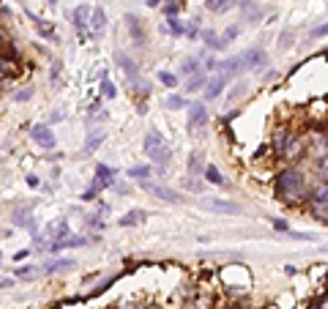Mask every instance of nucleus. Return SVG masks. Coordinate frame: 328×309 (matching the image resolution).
Segmentation results:
<instances>
[{
	"label": "nucleus",
	"mask_w": 328,
	"mask_h": 309,
	"mask_svg": "<svg viewBox=\"0 0 328 309\" xmlns=\"http://www.w3.org/2000/svg\"><path fill=\"white\" fill-rule=\"evenodd\" d=\"M142 145H145V154H148L159 167L170 164V159H172V148L164 142V134H159L156 129H150L148 134H145V142Z\"/></svg>",
	"instance_id": "obj_1"
},
{
	"label": "nucleus",
	"mask_w": 328,
	"mask_h": 309,
	"mask_svg": "<svg viewBox=\"0 0 328 309\" xmlns=\"http://www.w3.org/2000/svg\"><path fill=\"white\" fill-rule=\"evenodd\" d=\"M30 137H33V142H36L38 148H46V150L55 148V134H52L50 124H33Z\"/></svg>",
	"instance_id": "obj_2"
},
{
	"label": "nucleus",
	"mask_w": 328,
	"mask_h": 309,
	"mask_svg": "<svg viewBox=\"0 0 328 309\" xmlns=\"http://www.w3.org/2000/svg\"><path fill=\"white\" fill-rule=\"evenodd\" d=\"M200 208L205 211H214V214H241V206H236V202L230 200H216V197H208V200H200Z\"/></svg>",
	"instance_id": "obj_3"
},
{
	"label": "nucleus",
	"mask_w": 328,
	"mask_h": 309,
	"mask_svg": "<svg viewBox=\"0 0 328 309\" xmlns=\"http://www.w3.org/2000/svg\"><path fill=\"white\" fill-rule=\"evenodd\" d=\"M238 58H241V68H262L268 60L260 46H252V50H246L244 55H238Z\"/></svg>",
	"instance_id": "obj_4"
},
{
	"label": "nucleus",
	"mask_w": 328,
	"mask_h": 309,
	"mask_svg": "<svg viewBox=\"0 0 328 309\" xmlns=\"http://www.w3.org/2000/svg\"><path fill=\"white\" fill-rule=\"evenodd\" d=\"M115 176H118V172H115L112 167H107V164H98V167H96V186H93V192L110 189V186L115 184Z\"/></svg>",
	"instance_id": "obj_5"
},
{
	"label": "nucleus",
	"mask_w": 328,
	"mask_h": 309,
	"mask_svg": "<svg viewBox=\"0 0 328 309\" xmlns=\"http://www.w3.org/2000/svg\"><path fill=\"white\" fill-rule=\"evenodd\" d=\"M142 186L150 192V194L162 197L164 202H172V206H178V202H184V194H180V192H175V189H167V186H150V184H142Z\"/></svg>",
	"instance_id": "obj_6"
},
{
	"label": "nucleus",
	"mask_w": 328,
	"mask_h": 309,
	"mask_svg": "<svg viewBox=\"0 0 328 309\" xmlns=\"http://www.w3.org/2000/svg\"><path fill=\"white\" fill-rule=\"evenodd\" d=\"M208 126V112H205V104H192L189 107V129L197 132Z\"/></svg>",
	"instance_id": "obj_7"
},
{
	"label": "nucleus",
	"mask_w": 328,
	"mask_h": 309,
	"mask_svg": "<svg viewBox=\"0 0 328 309\" xmlns=\"http://www.w3.org/2000/svg\"><path fill=\"white\" fill-rule=\"evenodd\" d=\"M77 246H88V238L85 236H68L63 241H52V252H60V249H77Z\"/></svg>",
	"instance_id": "obj_8"
},
{
	"label": "nucleus",
	"mask_w": 328,
	"mask_h": 309,
	"mask_svg": "<svg viewBox=\"0 0 328 309\" xmlns=\"http://www.w3.org/2000/svg\"><path fill=\"white\" fill-rule=\"evenodd\" d=\"M224 85H227V77H214L210 82H205V98L208 102H216V98L222 96V90H224Z\"/></svg>",
	"instance_id": "obj_9"
},
{
	"label": "nucleus",
	"mask_w": 328,
	"mask_h": 309,
	"mask_svg": "<svg viewBox=\"0 0 328 309\" xmlns=\"http://www.w3.org/2000/svg\"><path fill=\"white\" fill-rule=\"evenodd\" d=\"M90 28L96 36H104V30H107V14H104V8H93V14H90Z\"/></svg>",
	"instance_id": "obj_10"
},
{
	"label": "nucleus",
	"mask_w": 328,
	"mask_h": 309,
	"mask_svg": "<svg viewBox=\"0 0 328 309\" xmlns=\"http://www.w3.org/2000/svg\"><path fill=\"white\" fill-rule=\"evenodd\" d=\"M90 14H93L90 6H77V11H74V28H77L80 33L88 30V25H90Z\"/></svg>",
	"instance_id": "obj_11"
},
{
	"label": "nucleus",
	"mask_w": 328,
	"mask_h": 309,
	"mask_svg": "<svg viewBox=\"0 0 328 309\" xmlns=\"http://www.w3.org/2000/svg\"><path fill=\"white\" fill-rule=\"evenodd\" d=\"M115 63H118V66L123 68V74H126L128 80L137 77V63H134L132 58L126 55V52H118V55H115Z\"/></svg>",
	"instance_id": "obj_12"
},
{
	"label": "nucleus",
	"mask_w": 328,
	"mask_h": 309,
	"mask_svg": "<svg viewBox=\"0 0 328 309\" xmlns=\"http://www.w3.org/2000/svg\"><path fill=\"white\" fill-rule=\"evenodd\" d=\"M148 219V214L145 211H128V214H123L120 216V227H137V224H142V222Z\"/></svg>",
	"instance_id": "obj_13"
},
{
	"label": "nucleus",
	"mask_w": 328,
	"mask_h": 309,
	"mask_svg": "<svg viewBox=\"0 0 328 309\" xmlns=\"http://www.w3.org/2000/svg\"><path fill=\"white\" fill-rule=\"evenodd\" d=\"M74 266H77L74 260L63 258V260H55V263H46L41 271H44V274H58V271H68V268H74Z\"/></svg>",
	"instance_id": "obj_14"
},
{
	"label": "nucleus",
	"mask_w": 328,
	"mask_h": 309,
	"mask_svg": "<svg viewBox=\"0 0 328 309\" xmlns=\"http://www.w3.org/2000/svg\"><path fill=\"white\" fill-rule=\"evenodd\" d=\"M104 142V132L102 129H93L90 134H88V142H85V154H96V150H98V145H102Z\"/></svg>",
	"instance_id": "obj_15"
},
{
	"label": "nucleus",
	"mask_w": 328,
	"mask_h": 309,
	"mask_svg": "<svg viewBox=\"0 0 328 309\" xmlns=\"http://www.w3.org/2000/svg\"><path fill=\"white\" fill-rule=\"evenodd\" d=\"M205 180L214 184V186H227V180L222 178V172H219V167L216 164H205Z\"/></svg>",
	"instance_id": "obj_16"
},
{
	"label": "nucleus",
	"mask_w": 328,
	"mask_h": 309,
	"mask_svg": "<svg viewBox=\"0 0 328 309\" xmlns=\"http://www.w3.org/2000/svg\"><path fill=\"white\" fill-rule=\"evenodd\" d=\"M301 186V176L298 172H284L282 180H279V192H287V189H298Z\"/></svg>",
	"instance_id": "obj_17"
},
{
	"label": "nucleus",
	"mask_w": 328,
	"mask_h": 309,
	"mask_svg": "<svg viewBox=\"0 0 328 309\" xmlns=\"http://www.w3.org/2000/svg\"><path fill=\"white\" fill-rule=\"evenodd\" d=\"M50 236H52V241H63V238H68V224L63 219H58L55 224L50 227Z\"/></svg>",
	"instance_id": "obj_18"
},
{
	"label": "nucleus",
	"mask_w": 328,
	"mask_h": 309,
	"mask_svg": "<svg viewBox=\"0 0 328 309\" xmlns=\"http://www.w3.org/2000/svg\"><path fill=\"white\" fill-rule=\"evenodd\" d=\"M197 72H200V58H186V60L180 63V74H184V77H194Z\"/></svg>",
	"instance_id": "obj_19"
},
{
	"label": "nucleus",
	"mask_w": 328,
	"mask_h": 309,
	"mask_svg": "<svg viewBox=\"0 0 328 309\" xmlns=\"http://www.w3.org/2000/svg\"><path fill=\"white\" fill-rule=\"evenodd\" d=\"M102 96H104V98H115V96H118V88H115V85L110 82L107 72L102 74Z\"/></svg>",
	"instance_id": "obj_20"
},
{
	"label": "nucleus",
	"mask_w": 328,
	"mask_h": 309,
	"mask_svg": "<svg viewBox=\"0 0 328 309\" xmlns=\"http://www.w3.org/2000/svg\"><path fill=\"white\" fill-rule=\"evenodd\" d=\"M126 22H128V30H132V36H134V42H142V30H140V20H137V16H134V14H128L126 16Z\"/></svg>",
	"instance_id": "obj_21"
},
{
	"label": "nucleus",
	"mask_w": 328,
	"mask_h": 309,
	"mask_svg": "<svg viewBox=\"0 0 328 309\" xmlns=\"http://www.w3.org/2000/svg\"><path fill=\"white\" fill-rule=\"evenodd\" d=\"M128 176L132 178H137L140 184H148V178H150V167H132V170H128Z\"/></svg>",
	"instance_id": "obj_22"
},
{
	"label": "nucleus",
	"mask_w": 328,
	"mask_h": 309,
	"mask_svg": "<svg viewBox=\"0 0 328 309\" xmlns=\"http://www.w3.org/2000/svg\"><path fill=\"white\" fill-rule=\"evenodd\" d=\"M208 82V74H194V77L186 82V93H192V90H200L202 85Z\"/></svg>",
	"instance_id": "obj_23"
},
{
	"label": "nucleus",
	"mask_w": 328,
	"mask_h": 309,
	"mask_svg": "<svg viewBox=\"0 0 328 309\" xmlns=\"http://www.w3.org/2000/svg\"><path fill=\"white\" fill-rule=\"evenodd\" d=\"M230 3H232V0H205V8H208V11H216V14H222V11L230 8Z\"/></svg>",
	"instance_id": "obj_24"
},
{
	"label": "nucleus",
	"mask_w": 328,
	"mask_h": 309,
	"mask_svg": "<svg viewBox=\"0 0 328 309\" xmlns=\"http://www.w3.org/2000/svg\"><path fill=\"white\" fill-rule=\"evenodd\" d=\"M238 33H241V28H227V30H224V36L219 38V50H224V46L230 44V42H236V38H238Z\"/></svg>",
	"instance_id": "obj_25"
},
{
	"label": "nucleus",
	"mask_w": 328,
	"mask_h": 309,
	"mask_svg": "<svg viewBox=\"0 0 328 309\" xmlns=\"http://www.w3.org/2000/svg\"><path fill=\"white\" fill-rule=\"evenodd\" d=\"M167 33H172V36H184V33H186L184 22H180V20H175V16H172V20L167 22Z\"/></svg>",
	"instance_id": "obj_26"
},
{
	"label": "nucleus",
	"mask_w": 328,
	"mask_h": 309,
	"mask_svg": "<svg viewBox=\"0 0 328 309\" xmlns=\"http://www.w3.org/2000/svg\"><path fill=\"white\" fill-rule=\"evenodd\" d=\"M167 110H184L186 107V98H180V96H167Z\"/></svg>",
	"instance_id": "obj_27"
},
{
	"label": "nucleus",
	"mask_w": 328,
	"mask_h": 309,
	"mask_svg": "<svg viewBox=\"0 0 328 309\" xmlns=\"http://www.w3.org/2000/svg\"><path fill=\"white\" fill-rule=\"evenodd\" d=\"M202 38H205V44H208L210 50H219V36H216L214 30H205V33H202Z\"/></svg>",
	"instance_id": "obj_28"
},
{
	"label": "nucleus",
	"mask_w": 328,
	"mask_h": 309,
	"mask_svg": "<svg viewBox=\"0 0 328 309\" xmlns=\"http://www.w3.org/2000/svg\"><path fill=\"white\" fill-rule=\"evenodd\" d=\"M159 80L167 85V88H175V85H178V74H170V72H162Z\"/></svg>",
	"instance_id": "obj_29"
},
{
	"label": "nucleus",
	"mask_w": 328,
	"mask_h": 309,
	"mask_svg": "<svg viewBox=\"0 0 328 309\" xmlns=\"http://www.w3.org/2000/svg\"><path fill=\"white\" fill-rule=\"evenodd\" d=\"M328 36V22L326 25H318V28H312L309 30V38H326Z\"/></svg>",
	"instance_id": "obj_30"
},
{
	"label": "nucleus",
	"mask_w": 328,
	"mask_h": 309,
	"mask_svg": "<svg viewBox=\"0 0 328 309\" xmlns=\"http://www.w3.org/2000/svg\"><path fill=\"white\" fill-rule=\"evenodd\" d=\"M244 14H246V16H252V20L257 22V20L262 16V11L257 8V6H249V3H244Z\"/></svg>",
	"instance_id": "obj_31"
},
{
	"label": "nucleus",
	"mask_w": 328,
	"mask_h": 309,
	"mask_svg": "<svg viewBox=\"0 0 328 309\" xmlns=\"http://www.w3.org/2000/svg\"><path fill=\"white\" fill-rule=\"evenodd\" d=\"M30 98H33V88H22V90L14 96V102H30Z\"/></svg>",
	"instance_id": "obj_32"
},
{
	"label": "nucleus",
	"mask_w": 328,
	"mask_h": 309,
	"mask_svg": "<svg viewBox=\"0 0 328 309\" xmlns=\"http://www.w3.org/2000/svg\"><path fill=\"white\" fill-rule=\"evenodd\" d=\"M197 33H200V20H192V22H189V28H186V36L194 38Z\"/></svg>",
	"instance_id": "obj_33"
},
{
	"label": "nucleus",
	"mask_w": 328,
	"mask_h": 309,
	"mask_svg": "<svg viewBox=\"0 0 328 309\" xmlns=\"http://www.w3.org/2000/svg\"><path fill=\"white\" fill-rule=\"evenodd\" d=\"M178 11H180V6H178V3H167V6H164V14H167L170 20H172V16L178 14Z\"/></svg>",
	"instance_id": "obj_34"
},
{
	"label": "nucleus",
	"mask_w": 328,
	"mask_h": 309,
	"mask_svg": "<svg viewBox=\"0 0 328 309\" xmlns=\"http://www.w3.org/2000/svg\"><path fill=\"white\" fill-rule=\"evenodd\" d=\"M274 230H279V232H290V224H287L284 219H274Z\"/></svg>",
	"instance_id": "obj_35"
},
{
	"label": "nucleus",
	"mask_w": 328,
	"mask_h": 309,
	"mask_svg": "<svg viewBox=\"0 0 328 309\" xmlns=\"http://www.w3.org/2000/svg\"><path fill=\"white\" fill-rule=\"evenodd\" d=\"M314 197H318V202H328V184H326V186H320Z\"/></svg>",
	"instance_id": "obj_36"
},
{
	"label": "nucleus",
	"mask_w": 328,
	"mask_h": 309,
	"mask_svg": "<svg viewBox=\"0 0 328 309\" xmlns=\"http://www.w3.org/2000/svg\"><path fill=\"white\" fill-rule=\"evenodd\" d=\"M186 189H192V192H202V184H200V180H189V178H186Z\"/></svg>",
	"instance_id": "obj_37"
},
{
	"label": "nucleus",
	"mask_w": 328,
	"mask_h": 309,
	"mask_svg": "<svg viewBox=\"0 0 328 309\" xmlns=\"http://www.w3.org/2000/svg\"><path fill=\"white\" fill-rule=\"evenodd\" d=\"M25 180H28V186H30V189H38V186H41V178H38V176H28Z\"/></svg>",
	"instance_id": "obj_38"
},
{
	"label": "nucleus",
	"mask_w": 328,
	"mask_h": 309,
	"mask_svg": "<svg viewBox=\"0 0 328 309\" xmlns=\"http://www.w3.org/2000/svg\"><path fill=\"white\" fill-rule=\"evenodd\" d=\"M6 288H14V279H8V276H0V290H6Z\"/></svg>",
	"instance_id": "obj_39"
},
{
	"label": "nucleus",
	"mask_w": 328,
	"mask_h": 309,
	"mask_svg": "<svg viewBox=\"0 0 328 309\" xmlns=\"http://www.w3.org/2000/svg\"><path fill=\"white\" fill-rule=\"evenodd\" d=\"M63 118H66V115H63V112H60V110H58V112H52V124H60V120H63Z\"/></svg>",
	"instance_id": "obj_40"
},
{
	"label": "nucleus",
	"mask_w": 328,
	"mask_h": 309,
	"mask_svg": "<svg viewBox=\"0 0 328 309\" xmlns=\"http://www.w3.org/2000/svg\"><path fill=\"white\" fill-rule=\"evenodd\" d=\"M60 77V63H55V68H52V80Z\"/></svg>",
	"instance_id": "obj_41"
},
{
	"label": "nucleus",
	"mask_w": 328,
	"mask_h": 309,
	"mask_svg": "<svg viewBox=\"0 0 328 309\" xmlns=\"http://www.w3.org/2000/svg\"><path fill=\"white\" fill-rule=\"evenodd\" d=\"M159 3H162V0H148V6H150V8H156Z\"/></svg>",
	"instance_id": "obj_42"
},
{
	"label": "nucleus",
	"mask_w": 328,
	"mask_h": 309,
	"mask_svg": "<svg viewBox=\"0 0 328 309\" xmlns=\"http://www.w3.org/2000/svg\"><path fill=\"white\" fill-rule=\"evenodd\" d=\"M46 3H50V6H58V3H60V0H46Z\"/></svg>",
	"instance_id": "obj_43"
},
{
	"label": "nucleus",
	"mask_w": 328,
	"mask_h": 309,
	"mask_svg": "<svg viewBox=\"0 0 328 309\" xmlns=\"http://www.w3.org/2000/svg\"><path fill=\"white\" fill-rule=\"evenodd\" d=\"M326 252H328V246H326Z\"/></svg>",
	"instance_id": "obj_44"
}]
</instances>
